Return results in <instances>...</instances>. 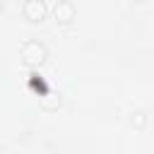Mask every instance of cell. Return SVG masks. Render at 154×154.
<instances>
[{
	"label": "cell",
	"mask_w": 154,
	"mask_h": 154,
	"mask_svg": "<svg viewBox=\"0 0 154 154\" xmlns=\"http://www.w3.org/2000/svg\"><path fill=\"white\" fill-rule=\"evenodd\" d=\"M2 7H5V2H2V0H0V12H2Z\"/></svg>",
	"instance_id": "obj_7"
},
{
	"label": "cell",
	"mask_w": 154,
	"mask_h": 154,
	"mask_svg": "<svg viewBox=\"0 0 154 154\" xmlns=\"http://www.w3.org/2000/svg\"><path fill=\"white\" fill-rule=\"evenodd\" d=\"M46 5H43V0H26L24 2V17L31 22V24H41L43 19H46Z\"/></svg>",
	"instance_id": "obj_2"
},
{
	"label": "cell",
	"mask_w": 154,
	"mask_h": 154,
	"mask_svg": "<svg viewBox=\"0 0 154 154\" xmlns=\"http://www.w3.org/2000/svg\"><path fill=\"white\" fill-rule=\"evenodd\" d=\"M29 77H31V87H34V89L38 91V96H43V94H46L48 89H46V82L41 79V75H36V72H31Z\"/></svg>",
	"instance_id": "obj_5"
},
{
	"label": "cell",
	"mask_w": 154,
	"mask_h": 154,
	"mask_svg": "<svg viewBox=\"0 0 154 154\" xmlns=\"http://www.w3.org/2000/svg\"><path fill=\"white\" fill-rule=\"evenodd\" d=\"M132 125L142 130V128L147 125V113H142V111H137V113H132Z\"/></svg>",
	"instance_id": "obj_6"
},
{
	"label": "cell",
	"mask_w": 154,
	"mask_h": 154,
	"mask_svg": "<svg viewBox=\"0 0 154 154\" xmlns=\"http://www.w3.org/2000/svg\"><path fill=\"white\" fill-rule=\"evenodd\" d=\"M53 17L58 24H70L75 19V5L70 0H58L53 5Z\"/></svg>",
	"instance_id": "obj_3"
},
{
	"label": "cell",
	"mask_w": 154,
	"mask_h": 154,
	"mask_svg": "<svg viewBox=\"0 0 154 154\" xmlns=\"http://www.w3.org/2000/svg\"><path fill=\"white\" fill-rule=\"evenodd\" d=\"M41 106H43V108H48V111H53V108H58V106H60V96H58L55 91H46V94L41 96Z\"/></svg>",
	"instance_id": "obj_4"
},
{
	"label": "cell",
	"mask_w": 154,
	"mask_h": 154,
	"mask_svg": "<svg viewBox=\"0 0 154 154\" xmlns=\"http://www.w3.org/2000/svg\"><path fill=\"white\" fill-rule=\"evenodd\" d=\"M46 58H48V48H46L41 41H26V43L22 46V60H24V65L38 67Z\"/></svg>",
	"instance_id": "obj_1"
}]
</instances>
